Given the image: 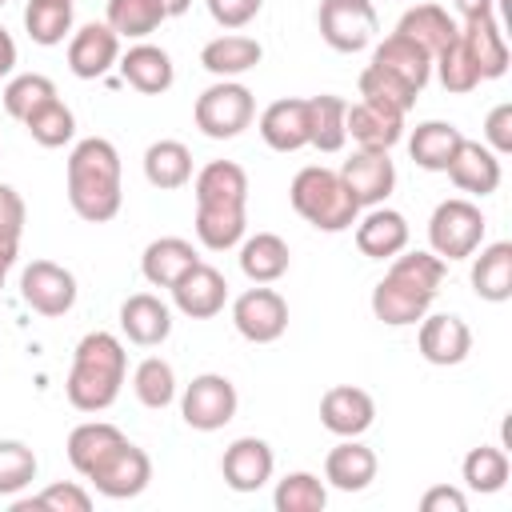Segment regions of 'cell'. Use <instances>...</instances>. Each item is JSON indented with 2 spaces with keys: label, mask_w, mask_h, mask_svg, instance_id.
Instances as JSON below:
<instances>
[{
  "label": "cell",
  "mask_w": 512,
  "mask_h": 512,
  "mask_svg": "<svg viewBox=\"0 0 512 512\" xmlns=\"http://www.w3.org/2000/svg\"><path fill=\"white\" fill-rule=\"evenodd\" d=\"M448 276V264L428 248H404L388 260V272L372 288V316L388 328L420 324Z\"/></svg>",
  "instance_id": "6da1fadb"
},
{
  "label": "cell",
  "mask_w": 512,
  "mask_h": 512,
  "mask_svg": "<svg viewBox=\"0 0 512 512\" xmlns=\"http://www.w3.org/2000/svg\"><path fill=\"white\" fill-rule=\"evenodd\" d=\"M64 180H68L72 212L88 224H108L124 204L120 152L104 136L76 140V148L68 152V164H64Z\"/></svg>",
  "instance_id": "7a4b0ae2"
},
{
  "label": "cell",
  "mask_w": 512,
  "mask_h": 512,
  "mask_svg": "<svg viewBox=\"0 0 512 512\" xmlns=\"http://www.w3.org/2000/svg\"><path fill=\"white\" fill-rule=\"evenodd\" d=\"M124 376H128V352H124L120 336L96 328V332L80 336V344L72 352V368L64 380L68 404L76 412H104L116 404Z\"/></svg>",
  "instance_id": "3957f363"
},
{
  "label": "cell",
  "mask_w": 512,
  "mask_h": 512,
  "mask_svg": "<svg viewBox=\"0 0 512 512\" xmlns=\"http://www.w3.org/2000/svg\"><path fill=\"white\" fill-rule=\"evenodd\" d=\"M288 200L296 208L300 220H308L316 232H344L360 220V204L348 192V184L340 180V172L324 168V164H308L292 176L288 184Z\"/></svg>",
  "instance_id": "277c9868"
},
{
  "label": "cell",
  "mask_w": 512,
  "mask_h": 512,
  "mask_svg": "<svg viewBox=\"0 0 512 512\" xmlns=\"http://www.w3.org/2000/svg\"><path fill=\"white\" fill-rule=\"evenodd\" d=\"M484 228H488V220H484L480 204H472L464 196L440 200L428 216V252H436L444 264L468 260L484 244Z\"/></svg>",
  "instance_id": "5b68a950"
},
{
  "label": "cell",
  "mask_w": 512,
  "mask_h": 512,
  "mask_svg": "<svg viewBox=\"0 0 512 512\" xmlns=\"http://www.w3.org/2000/svg\"><path fill=\"white\" fill-rule=\"evenodd\" d=\"M192 120L208 140H232L256 120V96L240 80H216L196 96Z\"/></svg>",
  "instance_id": "8992f818"
},
{
  "label": "cell",
  "mask_w": 512,
  "mask_h": 512,
  "mask_svg": "<svg viewBox=\"0 0 512 512\" xmlns=\"http://www.w3.org/2000/svg\"><path fill=\"white\" fill-rule=\"evenodd\" d=\"M236 408H240L236 384L228 376H220V372H200L180 392V416L196 432H216V428L232 424L236 420Z\"/></svg>",
  "instance_id": "52a82bcc"
},
{
  "label": "cell",
  "mask_w": 512,
  "mask_h": 512,
  "mask_svg": "<svg viewBox=\"0 0 512 512\" xmlns=\"http://www.w3.org/2000/svg\"><path fill=\"white\" fill-rule=\"evenodd\" d=\"M316 28L328 48L336 52H360L376 40L380 16L372 0H320L316 8Z\"/></svg>",
  "instance_id": "ba28073f"
},
{
  "label": "cell",
  "mask_w": 512,
  "mask_h": 512,
  "mask_svg": "<svg viewBox=\"0 0 512 512\" xmlns=\"http://www.w3.org/2000/svg\"><path fill=\"white\" fill-rule=\"evenodd\" d=\"M232 324L248 344H276L288 332V300L276 288L256 284L232 300Z\"/></svg>",
  "instance_id": "9c48e42d"
},
{
  "label": "cell",
  "mask_w": 512,
  "mask_h": 512,
  "mask_svg": "<svg viewBox=\"0 0 512 512\" xmlns=\"http://www.w3.org/2000/svg\"><path fill=\"white\" fill-rule=\"evenodd\" d=\"M84 480H88L100 496H108V500H132V496H140V492L152 484V460H148L144 448H136L132 440H124V444H116Z\"/></svg>",
  "instance_id": "30bf717a"
},
{
  "label": "cell",
  "mask_w": 512,
  "mask_h": 512,
  "mask_svg": "<svg viewBox=\"0 0 512 512\" xmlns=\"http://www.w3.org/2000/svg\"><path fill=\"white\" fill-rule=\"evenodd\" d=\"M76 292H80L76 288V276L64 264H56V260H32L20 272V300L32 312L48 316V320L68 316L72 304H76Z\"/></svg>",
  "instance_id": "8fae6325"
},
{
  "label": "cell",
  "mask_w": 512,
  "mask_h": 512,
  "mask_svg": "<svg viewBox=\"0 0 512 512\" xmlns=\"http://www.w3.org/2000/svg\"><path fill=\"white\" fill-rule=\"evenodd\" d=\"M340 180L348 184V192L356 196L360 208H376L392 196L396 188V164L388 152L376 148H356L344 164H340Z\"/></svg>",
  "instance_id": "7c38bea8"
},
{
  "label": "cell",
  "mask_w": 512,
  "mask_h": 512,
  "mask_svg": "<svg viewBox=\"0 0 512 512\" xmlns=\"http://www.w3.org/2000/svg\"><path fill=\"white\" fill-rule=\"evenodd\" d=\"M416 348L428 364L436 368H452V364H464L468 352H472V328L464 324V316L456 312H432L420 320V332H416Z\"/></svg>",
  "instance_id": "4fadbf2b"
},
{
  "label": "cell",
  "mask_w": 512,
  "mask_h": 512,
  "mask_svg": "<svg viewBox=\"0 0 512 512\" xmlns=\"http://www.w3.org/2000/svg\"><path fill=\"white\" fill-rule=\"evenodd\" d=\"M272 468H276L272 444L260 436H240L220 456V476L232 492H260L272 480Z\"/></svg>",
  "instance_id": "5bb4252c"
},
{
  "label": "cell",
  "mask_w": 512,
  "mask_h": 512,
  "mask_svg": "<svg viewBox=\"0 0 512 512\" xmlns=\"http://www.w3.org/2000/svg\"><path fill=\"white\" fill-rule=\"evenodd\" d=\"M344 132L356 140V148H376V152H392L404 140V112L376 104V100H356L344 112Z\"/></svg>",
  "instance_id": "9a60e30c"
},
{
  "label": "cell",
  "mask_w": 512,
  "mask_h": 512,
  "mask_svg": "<svg viewBox=\"0 0 512 512\" xmlns=\"http://www.w3.org/2000/svg\"><path fill=\"white\" fill-rule=\"evenodd\" d=\"M172 304L176 312H184L188 320H212L224 312L228 304V280L212 268V264H192L176 284H172Z\"/></svg>",
  "instance_id": "2e32d148"
},
{
  "label": "cell",
  "mask_w": 512,
  "mask_h": 512,
  "mask_svg": "<svg viewBox=\"0 0 512 512\" xmlns=\"http://www.w3.org/2000/svg\"><path fill=\"white\" fill-rule=\"evenodd\" d=\"M120 60V36L108 24H84L68 36V68L80 80H100L116 68Z\"/></svg>",
  "instance_id": "e0dca14e"
},
{
  "label": "cell",
  "mask_w": 512,
  "mask_h": 512,
  "mask_svg": "<svg viewBox=\"0 0 512 512\" xmlns=\"http://www.w3.org/2000/svg\"><path fill=\"white\" fill-rule=\"evenodd\" d=\"M320 424L332 436H364L376 424V400L356 384H332L320 396Z\"/></svg>",
  "instance_id": "ac0fdd59"
},
{
  "label": "cell",
  "mask_w": 512,
  "mask_h": 512,
  "mask_svg": "<svg viewBox=\"0 0 512 512\" xmlns=\"http://www.w3.org/2000/svg\"><path fill=\"white\" fill-rule=\"evenodd\" d=\"M372 68H380L384 76H392V80H400L404 88H412L416 96L424 92V84L432 80V56L416 44V40H408V36H400V32H392V36H384L376 48H372V60H368Z\"/></svg>",
  "instance_id": "d6986e66"
},
{
  "label": "cell",
  "mask_w": 512,
  "mask_h": 512,
  "mask_svg": "<svg viewBox=\"0 0 512 512\" xmlns=\"http://www.w3.org/2000/svg\"><path fill=\"white\" fill-rule=\"evenodd\" d=\"M460 40H464V48H468V56H472L480 80H500V76L508 72V60H512V56H508V40H504V32H500L496 12L460 20Z\"/></svg>",
  "instance_id": "ffe728a7"
},
{
  "label": "cell",
  "mask_w": 512,
  "mask_h": 512,
  "mask_svg": "<svg viewBox=\"0 0 512 512\" xmlns=\"http://www.w3.org/2000/svg\"><path fill=\"white\" fill-rule=\"evenodd\" d=\"M120 76L128 88H136L140 96H160L172 88L176 80V68H172V56L160 48V44H148V40H136L120 60H116Z\"/></svg>",
  "instance_id": "44dd1931"
},
{
  "label": "cell",
  "mask_w": 512,
  "mask_h": 512,
  "mask_svg": "<svg viewBox=\"0 0 512 512\" xmlns=\"http://www.w3.org/2000/svg\"><path fill=\"white\" fill-rule=\"evenodd\" d=\"M120 332L136 348H156L172 336V308L152 292H132L120 304Z\"/></svg>",
  "instance_id": "7402d4cb"
},
{
  "label": "cell",
  "mask_w": 512,
  "mask_h": 512,
  "mask_svg": "<svg viewBox=\"0 0 512 512\" xmlns=\"http://www.w3.org/2000/svg\"><path fill=\"white\" fill-rule=\"evenodd\" d=\"M408 236H412V232H408L404 212L384 208V204L368 208V216L356 220V248H360V256H368V260H392L396 252L408 248Z\"/></svg>",
  "instance_id": "603a6c76"
},
{
  "label": "cell",
  "mask_w": 512,
  "mask_h": 512,
  "mask_svg": "<svg viewBox=\"0 0 512 512\" xmlns=\"http://www.w3.org/2000/svg\"><path fill=\"white\" fill-rule=\"evenodd\" d=\"M260 140L272 152H300V148H308V100H296V96L272 100L260 112Z\"/></svg>",
  "instance_id": "cb8c5ba5"
},
{
  "label": "cell",
  "mask_w": 512,
  "mask_h": 512,
  "mask_svg": "<svg viewBox=\"0 0 512 512\" xmlns=\"http://www.w3.org/2000/svg\"><path fill=\"white\" fill-rule=\"evenodd\" d=\"M500 176H504V172H500V156H496L488 144L464 136L460 152H456L452 164H448V180H452L460 192H468V196H492V192L500 188Z\"/></svg>",
  "instance_id": "d4e9b609"
},
{
  "label": "cell",
  "mask_w": 512,
  "mask_h": 512,
  "mask_svg": "<svg viewBox=\"0 0 512 512\" xmlns=\"http://www.w3.org/2000/svg\"><path fill=\"white\" fill-rule=\"evenodd\" d=\"M472 292L488 304H504L512 300V244L508 240H492V244H480L472 256Z\"/></svg>",
  "instance_id": "484cf974"
},
{
  "label": "cell",
  "mask_w": 512,
  "mask_h": 512,
  "mask_svg": "<svg viewBox=\"0 0 512 512\" xmlns=\"http://www.w3.org/2000/svg\"><path fill=\"white\" fill-rule=\"evenodd\" d=\"M376 452L360 444V436H340V444L324 456V480L340 492H364L376 480Z\"/></svg>",
  "instance_id": "4316f807"
},
{
  "label": "cell",
  "mask_w": 512,
  "mask_h": 512,
  "mask_svg": "<svg viewBox=\"0 0 512 512\" xmlns=\"http://www.w3.org/2000/svg\"><path fill=\"white\" fill-rule=\"evenodd\" d=\"M260 60H264L260 40L256 36H244V32H224V36H216V40H208L200 48V64L216 80H236V76L252 72Z\"/></svg>",
  "instance_id": "83f0119b"
},
{
  "label": "cell",
  "mask_w": 512,
  "mask_h": 512,
  "mask_svg": "<svg viewBox=\"0 0 512 512\" xmlns=\"http://www.w3.org/2000/svg\"><path fill=\"white\" fill-rule=\"evenodd\" d=\"M192 264H200V252L184 236H156L140 256V272L152 288H172Z\"/></svg>",
  "instance_id": "f1b7e54d"
},
{
  "label": "cell",
  "mask_w": 512,
  "mask_h": 512,
  "mask_svg": "<svg viewBox=\"0 0 512 512\" xmlns=\"http://www.w3.org/2000/svg\"><path fill=\"white\" fill-rule=\"evenodd\" d=\"M460 144H464V132L456 124H448V120H424L408 136V156L424 172H448V164L460 152Z\"/></svg>",
  "instance_id": "f546056e"
},
{
  "label": "cell",
  "mask_w": 512,
  "mask_h": 512,
  "mask_svg": "<svg viewBox=\"0 0 512 512\" xmlns=\"http://www.w3.org/2000/svg\"><path fill=\"white\" fill-rule=\"evenodd\" d=\"M248 232V204H196V240L208 252H228Z\"/></svg>",
  "instance_id": "4dcf8cb0"
},
{
  "label": "cell",
  "mask_w": 512,
  "mask_h": 512,
  "mask_svg": "<svg viewBox=\"0 0 512 512\" xmlns=\"http://www.w3.org/2000/svg\"><path fill=\"white\" fill-rule=\"evenodd\" d=\"M236 248H240V272L252 284H276L292 264V252H288L284 236H276V232L244 236Z\"/></svg>",
  "instance_id": "1f68e13d"
},
{
  "label": "cell",
  "mask_w": 512,
  "mask_h": 512,
  "mask_svg": "<svg viewBox=\"0 0 512 512\" xmlns=\"http://www.w3.org/2000/svg\"><path fill=\"white\" fill-rule=\"evenodd\" d=\"M396 32L408 36V40H416V44L436 60V52H444V48L456 40L460 24H456L440 4H416V8H408V12L400 16Z\"/></svg>",
  "instance_id": "d6a6232c"
},
{
  "label": "cell",
  "mask_w": 512,
  "mask_h": 512,
  "mask_svg": "<svg viewBox=\"0 0 512 512\" xmlns=\"http://www.w3.org/2000/svg\"><path fill=\"white\" fill-rule=\"evenodd\" d=\"M128 436L116 428V424H108V420H84V424H76L72 432H68V444H64V452H68V464L80 472V476H88L116 444H124Z\"/></svg>",
  "instance_id": "836d02e7"
},
{
  "label": "cell",
  "mask_w": 512,
  "mask_h": 512,
  "mask_svg": "<svg viewBox=\"0 0 512 512\" xmlns=\"http://www.w3.org/2000/svg\"><path fill=\"white\" fill-rule=\"evenodd\" d=\"M144 180L160 192H176L192 180V152L180 140H152L144 148Z\"/></svg>",
  "instance_id": "e575fe53"
},
{
  "label": "cell",
  "mask_w": 512,
  "mask_h": 512,
  "mask_svg": "<svg viewBox=\"0 0 512 512\" xmlns=\"http://www.w3.org/2000/svg\"><path fill=\"white\" fill-rule=\"evenodd\" d=\"M196 204H248V172L236 160H212L192 176Z\"/></svg>",
  "instance_id": "d590c367"
},
{
  "label": "cell",
  "mask_w": 512,
  "mask_h": 512,
  "mask_svg": "<svg viewBox=\"0 0 512 512\" xmlns=\"http://www.w3.org/2000/svg\"><path fill=\"white\" fill-rule=\"evenodd\" d=\"M344 112H348V100L344 96H308V144L316 152H340L348 144V132H344Z\"/></svg>",
  "instance_id": "8d00e7d4"
},
{
  "label": "cell",
  "mask_w": 512,
  "mask_h": 512,
  "mask_svg": "<svg viewBox=\"0 0 512 512\" xmlns=\"http://www.w3.org/2000/svg\"><path fill=\"white\" fill-rule=\"evenodd\" d=\"M164 20L168 12L160 0H108V12H104V24L120 40H148Z\"/></svg>",
  "instance_id": "74e56055"
},
{
  "label": "cell",
  "mask_w": 512,
  "mask_h": 512,
  "mask_svg": "<svg viewBox=\"0 0 512 512\" xmlns=\"http://www.w3.org/2000/svg\"><path fill=\"white\" fill-rule=\"evenodd\" d=\"M508 472H512L508 452L496 448V444H480V448H472V452L464 456V464H460V480H464V488H468V492H480V496L500 492V488L508 484Z\"/></svg>",
  "instance_id": "f35d334b"
},
{
  "label": "cell",
  "mask_w": 512,
  "mask_h": 512,
  "mask_svg": "<svg viewBox=\"0 0 512 512\" xmlns=\"http://www.w3.org/2000/svg\"><path fill=\"white\" fill-rule=\"evenodd\" d=\"M24 32L40 48L64 44V36H72V0H28L24 4Z\"/></svg>",
  "instance_id": "ab89813d"
},
{
  "label": "cell",
  "mask_w": 512,
  "mask_h": 512,
  "mask_svg": "<svg viewBox=\"0 0 512 512\" xmlns=\"http://www.w3.org/2000/svg\"><path fill=\"white\" fill-rule=\"evenodd\" d=\"M132 392L144 408L152 412H164L172 400H176V368L164 360V356H144L132 372Z\"/></svg>",
  "instance_id": "60d3db41"
},
{
  "label": "cell",
  "mask_w": 512,
  "mask_h": 512,
  "mask_svg": "<svg viewBox=\"0 0 512 512\" xmlns=\"http://www.w3.org/2000/svg\"><path fill=\"white\" fill-rule=\"evenodd\" d=\"M24 128H28V136H32L40 148H64V144L76 136V112H72L60 96H52L48 104H40V108L24 120Z\"/></svg>",
  "instance_id": "b9f144b4"
},
{
  "label": "cell",
  "mask_w": 512,
  "mask_h": 512,
  "mask_svg": "<svg viewBox=\"0 0 512 512\" xmlns=\"http://www.w3.org/2000/svg\"><path fill=\"white\" fill-rule=\"evenodd\" d=\"M272 504H276V512H324L328 508V488L312 472H288L284 480H276Z\"/></svg>",
  "instance_id": "7bdbcfd3"
},
{
  "label": "cell",
  "mask_w": 512,
  "mask_h": 512,
  "mask_svg": "<svg viewBox=\"0 0 512 512\" xmlns=\"http://www.w3.org/2000/svg\"><path fill=\"white\" fill-rule=\"evenodd\" d=\"M432 68H436L444 92H452V96H468V92L480 88V72H476V64H472V56H468L460 32H456V40H452L444 52H436Z\"/></svg>",
  "instance_id": "ee69618b"
},
{
  "label": "cell",
  "mask_w": 512,
  "mask_h": 512,
  "mask_svg": "<svg viewBox=\"0 0 512 512\" xmlns=\"http://www.w3.org/2000/svg\"><path fill=\"white\" fill-rule=\"evenodd\" d=\"M52 96H56V84H52L48 76L24 72V76H12V80L4 84V112L24 124V120H28L40 104H48Z\"/></svg>",
  "instance_id": "f6af8a7d"
},
{
  "label": "cell",
  "mask_w": 512,
  "mask_h": 512,
  "mask_svg": "<svg viewBox=\"0 0 512 512\" xmlns=\"http://www.w3.org/2000/svg\"><path fill=\"white\" fill-rule=\"evenodd\" d=\"M40 472L36 452L24 440H0V496H20Z\"/></svg>",
  "instance_id": "bcb514c9"
},
{
  "label": "cell",
  "mask_w": 512,
  "mask_h": 512,
  "mask_svg": "<svg viewBox=\"0 0 512 512\" xmlns=\"http://www.w3.org/2000/svg\"><path fill=\"white\" fill-rule=\"evenodd\" d=\"M92 508V496L80 488V484H72V480H64V484H48L44 492H36V496H12V512H88Z\"/></svg>",
  "instance_id": "7dc6e473"
},
{
  "label": "cell",
  "mask_w": 512,
  "mask_h": 512,
  "mask_svg": "<svg viewBox=\"0 0 512 512\" xmlns=\"http://www.w3.org/2000/svg\"><path fill=\"white\" fill-rule=\"evenodd\" d=\"M360 96L364 100H376V104H388V108H396V112H412V104H416V92L412 88H404L400 80H392V76H384L380 68H364L360 72Z\"/></svg>",
  "instance_id": "c3c4849f"
},
{
  "label": "cell",
  "mask_w": 512,
  "mask_h": 512,
  "mask_svg": "<svg viewBox=\"0 0 512 512\" xmlns=\"http://www.w3.org/2000/svg\"><path fill=\"white\" fill-rule=\"evenodd\" d=\"M204 4H208V16L228 32L248 28L264 8V0H204Z\"/></svg>",
  "instance_id": "681fc988"
},
{
  "label": "cell",
  "mask_w": 512,
  "mask_h": 512,
  "mask_svg": "<svg viewBox=\"0 0 512 512\" xmlns=\"http://www.w3.org/2000/svg\"><path fill=\"white\" fill-rule=\"evenodd\" d=\"M484 144L496 152V156H508L512 152V104H496L488 116H484Z\"/></svg>",
  "instance_id": "f907efd6"
},
{
  "label": "cell",
  "mask_w": 512,
  "mask_h": 512,
  "mask_svg": "<svg viewBox=\"0 0 512 512\" xmlns=\"http://www.w3.org/2000/svg\"><path fill=\"white\" fill-rule=\"evenodd\" d=\"M420 508L424 512H468V496L460 488H448V484H436L420 496Z\"/></svg>",
  "instance_id": "816d5d0a"
},
{
  "label": "cell",
  "mask_w": 512,
  "mask_h": 512,
  "mask_svg": "<svg viewBox=\"0 0 512 512\" xmlns=\"http://www.w3.org/2000/svg\"><path fill=\"white\" fill-rule=\"evenodd\" d=\"M20 232H24V224H0V288L20 256Z\"/></svg>",
  "instance_id": "f5cc1de1"
},
{
  "label": "cell",
  "mask_w": 512,
  "mask_h": 512,
  "mask_svg": "<svg viewBox=\"0 0 512 512\" xmlns=\"http://www.w3.org/2000/svg\"><path fill=\"white\" fill-rule=\"evenodd\" d=\"M0 224H24V200L12 184H0Z\"/></svg>",
  "instance_id": "db71d44e"
},
{
  "label": "cell",
  "mask_w": 512,
  "mask_h": 512,
  "mask_svg": "<svg viewBox=\"0 0 512 512\" xmlns=\"http://www.w3.org/2000/svg\"><path fill=\"white\" fill-rule=\"evenodd\" d=\"M12 68H16V40H12V32L0 24V80L12 76Z\"/></svg>",
  "instance_id": "11a10c76"
},
{
  "label": "cell",
  "mask_w": 512,
  "mask_h": 512,
  "mask_svg": "<svg viewBox=\"0 0 512 512\" xmlns=\"http://www.w3.org/2000/svg\"><path fill=\"white\" fill-rule=\"evenodd\" d=\"M452 8L460 12V20H472V16L496 12V0H452Z\"/></svg>",
  "instance_id": "9f6ffc18"
},
{
  "label": "cell",
  "mask_w": 512,
  "mask_h": 512,
  "mask_svg": "<svg viewBox=\"0 0 512 512\" xmlns=\"http://www.w3.org/2000/svg\"><path fill=\"white\" fill-rule=\"evenodd\" d=\"M160 4H164V12H168V20H172V16H184V12L192 8V0H160Z\"/></svg>",
  "instance_id": "6f0895ef"
},
{
  "label": "cell",
  "mask_w": 512,
  "mask_h": 512,
  "mask_svg": "<svg viewBox=\"0 0 512 512\" xmlns=\"http://www.w3.org/2000/svg\"><path fill=\"white\" fill-rule=\"evenodd\" d=\"M4 4H8V0H0V8H4Z\"/></svg>",
  "instance_id": "680465c9"
}]
</instances>
